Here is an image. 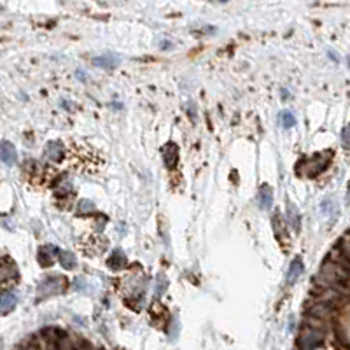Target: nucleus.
<instances>
[{
  "label": "nucleus",
  "mask_w": 350,
  "mask_h": 350,
  "mask_svg": "<svg viewBox=\"0 0 350 350\" xmlns=\"http://www.w3.org/2000/svg\"><path fill=\"white\" fill-rule=\"evenodd\" d=\"M317 285L320 289H334L343 296H350V268L326 261L317 277Z\"/></svg>",
  "instance_id": "f257e3e1"
},
{
  "label": "nucleus",
  "mask_w": 350,
  "mask_h": 350,
  "mask_svg": "<svg viewBox=\"0 0 350 350\" xmlns=\"http://www.w3.org/2000/svg\"><path fill=\"white\" fill-rule=\"evenodd\" d=\"M329 158H331V153H320L312 158H306L298 165V172L301 175H306V177H315L328 166Z\"/></svg>",
  "instance_id": "f03ea898"
},
{
  "label": "nucleus",
  "mask_w": 350,
  "mask_h": 350,
  "mask_svg": "<svg viewBox=\"0 0 350 350\" xmlns=\"http://www.w3.org/2000/svg\"><path fill=\"white\" fill-rule=\"evenodd\" d=\"M65 289H67V280L63 279V277H60V275L48 277V279H44L39 284V287H37V299L40 301L44 298L60 294V293H63Z\"/></svg>",
  "instance_id": "7ed1b4c3"
},
{
  "label": "nucleus",
  "mask_w": 350,
  "mask_h": 350,
  "mask_svg": "<svg viewBox=\"0 0 350 350\" xmlns=\"http://www.w3.org/2000/svg\"><path fill=\"white\" fill-rule=\"evenodd\" d=\"M332 306H329V305H326V303H322V301H315L314 305L308 308V314H310V317L312 319H317V320H329L331 319V315H332Z\"/></svg>",
  "instance_id": "20e7f679"
},
{
  "label": "nucleus",
  "mask_w": 350,
  "mask_h": 350,
  "mask_svg": "<svg viewBox=\"0 0 350 350\" xmlns=\"http://www.w3.org/2000/svg\"><path fill=\"white\" fill-rule=\"evenodd\" d=\"M44 158L52 163L60 161L61 158H63V145H61V142H58V140L48 142L46 147H44Z\"/></svg>",
  "instance_id": "39448f33"
},
{
  "label": "nucleus",
  "mask_w": 350,
  "mask_h": 350,
  "mask_svg": "<svg viewBox=\"0 0 350 350\" xmlns=\"http://www.w3.org/2000/svg\"><path fill=\"white\" fill-rule=\"evenodd\" d=\"M163 153V161L168 168H175L177 166V161H179V149L175 144H166L165 147L161 149Z\"/></svg>",
  "instance_id": "423d86ee"
},
{
  "label": "nucleus",
  "mask_w": 350,
  "mask_h": 350,
  "mask_svg": "<svg viewBox=\"0 0 350 350\" xmlns=\"http://www.w3.org/2000/svg\"><path fill=\"white\" fill-rule=\"evenodd\" d=\"M16 149L11 142H0V159L5 163V165H14L16 163Z\"/></svg>",
  "instance_id": "0eeeda50"
},
{
  "label": "nucleus",
  "mask_w": 350,
  "mask_h": 350,
  "mask_svg": "<svg viewBox=\"0 0 350 350\" xmlns=\"http://www.w3.org/2000/svg\"><path fill=\"white\" fill-rule=\"evenodd\" d=\"M58 252H60V250H58L56 247L46 245V247H42V249L39 250V262L42 266H51L52 259H54V256H58Z\"/></svg>",
  "instance_id": "6e6552de"
},
{
  "label": "nucleus",
  "mask_w": 350,
  "mask_h": 350,
  "mask_svg": "<svg viewBox=\"0 0 350 350\" xmlns=\"http://www.w3.org/2000/svg\"><path fill=\"white\" fill-rule=\"evenodd\" d=\"M18 298L14 293H4L0 296V315H5L9 312H13V308L16 306Z\"/></svg>",
  "instance_id": "1a4fd4ad"
},
{
  "label": "nucleus",
  "mask_w": 350,
  "mask_h": 350,
  "mask_svg": "<svg viewBox=\"0 0 350 350\" xmlns=\"http://www.w3.org/2000/svg\"><path fill=\"white\" fill-rule=\"evenodd\" d=\"M258 201H259V207H261L262 210L271 209V203H273V191H271L270 186H262V188L259 189Z\"/></svg>",
  "instance_id": "9d476101"
},
{
  "label": "nucleus",
  "mask_w": 350,
  "mask_h": 350,
  "mask_svg": "<svg viewBox=\"0 0 350 350\" xmlns=\"http://www.w3.org/2000/svg\"><path fill=\"white\" fill-rule=\"evenodd\" d=\"M303 275V261L299 258H296L293 262H291V266H289L287 271V282L289 284H294L299 277Z\"/></svg>",
  "instance_id": "9b49d317"
},
{
  "label": "nucleus",
  "mask_w": 350,
  "mask_h": 350,
  "mask_svg": "<svg viewBox=\"0 0 350 350\" xmlns=\"http://www.w3.org/2000/svg\"><path fill=\"white\" fill-rule=\"evenodd\" d=\"M107 264H109L112 270H121V268L126 266V256H124L122 250H114V252L110 254Z\"/></svg>",
  "instance_id": "f8f14e48"
},
{
  "label": "nucleus",
  "mask_w": 350,
  "mask_h": 350,
  "mask_svg": "<svg viewBox=\"0 0 350 350\" xmlns=\"http://www.w3.org/2000/svg\"><path fill=\"white\" fill-rule=\"evenodd\" d=\"M58 261H60V264L65 268V270H72V268H75V264H77L75 256L72 252H69V250H60V252H58Z\"/></svg>",
  "instance_id": "ddd939ff"
},
{
  "label": "nucleus",
  "mask_w": 350,
  "mask_h": 350,
  "mask_svg": "<svg viewBox=\"0 0 350 350\" xmlns=\"http://www.w3.org/2000/svg\"><path fill=\"white\" fill-rule=\"evenodd\" d=\"M338 249H340V252L343 254V258L347 259V262H349V266H350V231H347L345 235L341 236L340 244H338Z\"/></svg>",
  "instance_id": "4468645a"
},
{
  "label": "nucleus",
  "mask_w": 350,
  "mask_h": 350,
  "mask_svg": "<svg viewBox=\"0 0 350 350\" xmlns=\"http://www.w3.org/2000/svg\"><path fill=\"white\" fill-rule=\"evenodd\" d=\"M93 63H95L96 67H102V69H114L116 63H118V60L114 56H96L95 60H93Z\"/></svg>",
  "instance_id": "2eb2a0df"
},
{
  "label": "nucleus",
  "mask_w": 350,
  "mask_h": 350,
  "mask_svg": "<svg viewBox=\"0 0 350 350\" xmlns=\"http://www.w3.org/2000/svg\"><path fill=\"white\" fill-rule=\"evenodd\" d=\"M166 287H168V280H166V277L163 275V273H159L156 279V287H154V293H156V296H163L166 291Z\"/></svg>",
  "instance_id": "dca6fc26"
},
{
  "label": "nucleus",
  "mask_w": 350,
  "mask_h": 350,
  "mask_svg": "<svg viewBox=\"0 0 350 350\" xmlns=\"http://www.w3.org/2000/svg\"><path fill=\"white\" fill-rule=\"evenodd\" d=\"M287 219H289V224H291L294 229H299V214H298V210L294 209L293 205H289Z\"/></svg>",
  "instance_id": "f3484780"
},
{
  "label": "nucleus",
  "mask_w": 350,
  "mask_h": 350,
  "mask_svg": "<svg viewBox=\"0 0 350 350\" xmlns=\"http://www.w3.org/2000/svg\"><path fill=\"white\" fill-rule=\"evenodd\" d=\"M280 124L284 128H293L296 124V118L289 110H284V112L280 114Z\"/></svg>",
  "instance_id": "a211bd4d"
},
{
  "label": "nucleus",
  "mask_w": 350,
  "mask_h": 350,
  "mask_svg": "<svg viewBox=\"0 0 350 350\" xmlns=\"http://www.w3.org/2000/svg\"><path fill=\"white\" fill-rule=\"evenodd\" d=\"M77 210L79 214H91V212H95V205L89 200H81L77 205Z\"/></svg>",
  "instance_id": "6ab92c4d"
},
{
  "label": "nucleus",
  "mask_w": 350,
  "mask_h": 350,
  "mask_svg": "<svg viewBox=\"0 0 350 350\" xmlns=\"http://www.w3.org/2000/svg\"><path fill=\"white\" fill-rule=\"evenodd\" d=\"M322 212L326 215H329L331 212H334V214H336V205H334V201H332V200L322 201Z\"/></svg>",
  "instance_id": "aec40b11"
},
{
  "label": "nucleus",
  "mask_w": 350,
  "mask_h": 350,
  "mask_svg": "<svg viewBox=\"0 0 350 350\" xmlns=\"http://www.w3.org/2000/svg\"><path fill=\"white\" fill-rule=\"evenodd\" d=\"M341 144L345 149H350V126H345L341 130Z\"/></svg>",
  "instance_id": "412c9836"
},
{
  "label": "nucleus",
  "mask_w": 350,
  "mask_h": 350,
  "mask_svg": "<svg viewBox=\"0 0 350 350\" xmlns=\"http://www.w3.org/2000/svg\"><path fill=\"white\" fill-rule=\"evenodd\" d=\"M72 191V186H70L69 182H61V184H58V188H56V192L60 194V196H63V194H69V192Z\"/></svg>",
  "instance_id": "4be33fe9"
}]
</instances>
